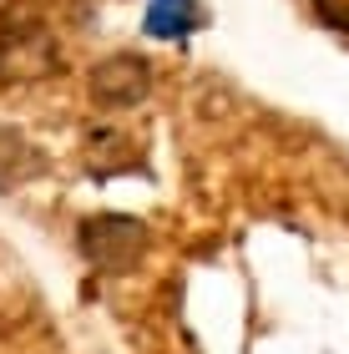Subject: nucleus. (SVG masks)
Returning <instances> with one entry per match:
<instances>
[{
	"mask_svg": "<svg viewBox=\"0 0 349 354\" xmlns=\"http://www.w3.org/2000/svg\"><path fill=\"white\" fill-rule=\"evenodd\" d=\"M202 26V6L198 0H152L147 15H142V30L152 41H182Z\"/></svg>",
	"mask_w": 349,
	"mask_h": 354,
	"instance_id": "39448f33",
	"label": "nucleus"
},
{
	"mask_svg": "<svg viewBox=\"0 0 349 354\" xmlns=\"http://www.w3.org/2000/svg\"><path fill=\"white\" fill-rule=\"evenodd\" d=\"M56 71V41L46 26H0V82H36Z\"/></svg>",
	"mask_w": 349,
	"mask_h": 354,
	"instance_id": "7ed1b4c3",
	"label": "nucleus"
},
{
	"mask_svg": "<svg viewBox=\"0 0 349 354\" xmlns=\"http://www.w3.org/2000/svg\"><path fill=\"white\" fill-rule=\"evenodd\" d=\"M314 15L334 30H349V0H314Z\"/></svg>",
	"mask_w": 349,
	"mask_h": 354,
	"instance_id": "423d86ee",
	"label": "nucleus"
},
{
	"mask_svg": "<svg viewBox=\"0 0 349 354\" xmlns=\"http://www.w3.org/2000/svg\"><path fill=\"white\" fill-rule=\"evenodd\" d=\"M46 172V157L36 152V142L21 137L15 127H0V192L26 187L30 177Z\"/></svg>",
	"mask_w": 349,
	"mask_h": 354,
	"instance_id": "20e7f679",
	"label": "nucleus"
},
{
	"mask_svg": "<svg viewBox=\"0 0 349 354\" xmlns=\"http://www.w3.org/2000/svg\"><path fill=\"white\" fill-rule=\"evenodd\" d=\"M76 248L97 273H132L147 248V223L132 213H97L76 228Z\"/></svg>",
	"mask_w": 349,
	"mask_h": 354,
	"instance_id": "f257e3e1",
	"label": "nucleus"
},
{
	"mask_svg": "<svg viewBox=\"0 0 349 354\" xmlns=\"http://www.w3.org/2000/svg\"><path fill=\"white\" fill-rule=\"evenodd\" d=\"M147 91H152V66H147V56H137V51H117V56H106V61L91 66V102L97 106L126 111Z\"/></svg>",
	"mask_w": 349,
	"mask_h": 354,
	"instance_id": "f03ea898",
	"label": "nucleus"
}]
</instances>
